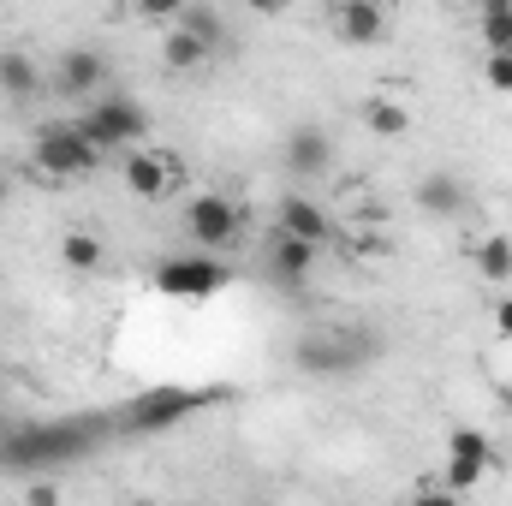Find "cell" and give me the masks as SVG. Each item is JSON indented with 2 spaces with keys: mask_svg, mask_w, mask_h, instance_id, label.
<instances>
[{
  "mask_svg": "<svg viewBox=\"0 0 512 506\" xmlns=\"http://www.w3.org/2000/svg\"><path fill=\"white\" fill-rule=\"evenodd\" d=\"M489 465H495V441H489L483 429H471V423L447 429V477H441L447 495H471Z\"/></svg>",
  "mask_w": 512,
  "mask_h": 506,
  "instance_id": "cell-10",
  "label": "cell"
},
{
  "mask_svg": "<svg viewBox=\"0 0 512 506\" xmlns=\"http://www.w3.org/2000/svg\"><path fill=\"white\" fill-rule=\"evenodd\" d=\"M215 399H227V393L221 387H149L114 411V429L120 435H161V429H179L185 417L209 411Z\"/></svg>",
  "mask_w": 512,
  "mask_h": 506,
  "instance_id": "cell-4",
  "label": "cell"
},
{
  "mask_svg": "<svg viewBox=\"0 0 512 506\" xmlns=\"http://www.w3.org/2000/svg\"><path fill=\"white\" fill-rule=\"evenodd\" d=\"M334 36L352 48L387 42V0H334Z\"/></svg>",
  "mask_w": 512,
  "mask_h": 506,
  "instance_id": "cell-15",
  "label": "cell"
},
{
  "mask_svg": "<svg viewBox=\"0 0 512 506\" xmlns=\"http://www.w3.org/2000/svg\"><path fill=\"white\" fill-rule=\"evenodd\" d=\"M376 358H382V334H376V328H346V322H334V328H310V334L292 340V364H298L304 376H358V370H370Z\"/></svg>",
  "mask_w": 512,
  "mask_h": 506,
  "instance_id": "cell-2",
  "label": "cell"
},
{
  "mask_svg": "<svg viewBox=\"0 0 512 506\" xmlns=\"http://www.w3.org/2000/svg\"><path fill=\"white\" fill-rule=\"evenodd\" d=\"M114 161H120V185H126L131 197H143V203L173 197L179 179H185V161H179L173 149H155V143H131Z\"/></svg>",
  "mask_w": 512,
  "mask_h": 506,
  "instance_id": "cell-7",
  "label": "cell"
},
{
  "mask_svg": "<svg viewBox=\"0 0 512 506\" xmlns=\"http://www.w3.org/2000/svg\"><path fill=\"white\" fill-rule=\"evenodd\" d=\"M102 161H114V155L102 143H90L78 120H48V126H36V137H30V173L48 179V185L90 179V173H102Z\"/></svg>",
  "mask_w": 512,
  "mask_h": 506,
  "instance_id": "cell-3",
  "label": "cell"
},
{
  "mask_svg": "<svg viewBox=\"0 0 512 506\" xmlns=\"http://www.w3.org/2000/svg\"><path fill=\"white\" fill-rule=\"evenodd\" d=\"M131 12H137L143 24H161V30H167V24L185 12V0H131Z\"/></svg>",
  "mask_w": 512,
  "mask_h": 506,
  "instance_id": "cell-23",
  "label": "cell"
},
{
  "mask_svg": "<svg viewBox=\"0 0 512 506\" xmlns=\"http://www.w3.org/2000/svg\"><path fill=\"white\" fill-rule=\"evenodd\" d=\"M411 197H417V209H423V215H435V221H459V215L471 209V185H465V173H453V167L423 173Z\"/></svg>",
  "mask_w": 512,
  "mask_h": 506,
  "instance_id": "cell-14",
  "label": "cell"
},
{
  "mask_svg": "<svg viewBox=\"0 0 512 506\" xmlns=\"http://www.w3.org/2000/svg\"><path fill=\"white\" fill-rule=\"evenodd\" d=\"M173 24H185V30H197L203 42H221V30H227V18H221L215 6H191V0H185V12H179Z\"/></svg>",
  "mask_w": 512,
  "mask_h": 506,
  "instance_id": "cell-21",
  "label": "cell"
},
{
  "mask_svg": "<svg viewBox=\"0 0 512 506\" xmlns=\"http://www.w3.org/2000/svg\"><path fill=\"white\" fill-rule=\"evenodd\" d=\"M316 262H322V245H310V239H292V233H268V245H262V280L268 286H280L286 298H304V286H310V274H316Z\"/></svg>",
  "mask_w": 512,
  "mask_h": 506,
  "instance_id": "cell-9",
  "label": "cell"
},
{
  "mask_svg": "<svg viewBox=\"0 0 512 506\" xmlns=\"http://www.w3.org/2000/svg\"><path fill=\"white\" fill-rule=\"evenodd\" d=\"M245 221H251L245 203H233L227 191H203L185 203V239L197 251H233L245 239Z\"/></svg>",
  "mask_w": 512,
  "mask_h": 506,
  "instance_id": "cell-6",
  "label": "cell"
},
{
  "mask_svg": "<svg viewBox=\"0 0 512 506\" xmlns=\"http://www.w3.org/2000/svg\"><path fill=\"white\" fill-rule=\"evenodd\" d=\"M24 501L48 506V501H60V489H54V483H30V489H24Z\"/></svg>",
  "mask_w": 512,
  "mask_h": 506,
  "instance_id": "cell-25",
  "label": "cell"
},
{
  "mask_svg": "<svg viewBox=\"0 0 512 506\" xmlns=\"http://www.w3.org/2000/svg\"><path fill=\"white\" fill-rule=\"evenodd\" d=\"M280 161H286V173H292L298 185L328 179V173H334V137H328L322 126H292V131H286Z\"/></svg>",
  "mask_w": 512,
  "mask_h": 506,
  "instance_id": "cell-12",
  "label": "cell"
},
{
  "mask_svg": "<svg viewBox=\"0 0 512 506\" xmlns=\"http://www.w3.org/2000/svg\"><path fill=\"white\" fill-rule=\"evenodd\" d=\"M209 54H215V42H203L197 30H185V24H167L161 30V66L167 72H203Z\"/></svg>",
  "mask_w": 512,
  "mask_h": 506,
  "instance_id": "cell-17",
  "label": "cell"
},
{
  "mask_svg": "<svg viewBox=\"0 0 512 506\" xmlns=\"http://www.w3.org/2000/svg\"><path fill=\"white\" fill-rule=\"evenodd\" d=\"M274 227L280 233H292V239H310V245H334V215L316 203V197H304V191H286L280 203H274Z\"/></svg>",
  "mask_w": 512,
  "mask_h": 506,
  "instance_id": "cell-13",
  "label": "cell"
},
{
  "mask_svg": "<svg viewBox=\"0 0 512 506\" xmlns=\"http://www.w3.org/2000/svg\"><path fill=\"white\" fill-rule=\"evenodd\" d=\"M42 90H48V72L36 66V54L0 48V96H6V102H36Z\"/></svg>",
  "mask_w": 512,
  "mask_h": 506,
  "instance_id": "cell-16",
  "label": "cell"
},
{
  "mask_svg": "<svg viewBox=\"0 0 512 506\" xmlns=\"http://www.w3.org/2000/svg\"><path fill=\"white\" fill-rule=\"evenodd\" d=\"M78 126H84L90 143H102L108 155H120V149H131V143L149 137V114H143V102L126 96V90H102V96L78 114Z\"/></svg>",
  "mask_w": 512,
  "mask_h": 506,
  "instance_id": "cell-5",
  "label": "cell"
},
{
  "mask_svg": "<svg viewBox=\"0 0 512 506\" xmlns=\"http://www.w3.org/2000/svg\"><path fill=\"white\" fill-rule=\"evenodd\" d=\"M358 120L370 137H405L411 131V114H405V102H393V96H370L364 108H358Z\"/></svg>",
  "mask_w": 512,
  "mask_h": 506,
  "instance_id": "cell-18",
  "label": "cell"
},
{
  "mask_svg": "<svg viewBox=\"0 0 512 506\" xmlns=\"http://www.w3.org/2000/svg\"><path fill=\"white\" fill-rule=\"evenodd\" d=\"M6 197H12V179H6V173H0V203H6Z\"/></svg>",
  "mask_w": 512,
  "mask_h": 506,
  "instance_id": "cell-27",
  "label": "cell"
},
{
  "mask_svg": "<svg viewBox=\"0 0 512 506\" xmlns=\"http://www.w3.org/2000/svg\"><path fill=\"white\" fill-rule=\"evenodd\" d=\"M471 268L489 280V286H501V280H512V239L507 233H495V239H483L477 251H471Z\"/></svg>",
  "mask_w": 512,
  "mask_h": 506,
  "instance_id": "cell-19",
  "label": "cell"
},
{
  "mask_svg": "<svg viewBox=\"0 0 512 506\" xmlns=\"http://www.w3.org/2000/svg\"><path fill=\"white\" fill-rule=\"evenodd\" d=\"M60 262H66L72 274H96V268L108 262V251H102L96 233H66V239H60Z\"/></svg>",
  "mask_w": 512,
  "mask_h": 506,
  "instance_id": "cell-20",
  "label": "cell"
},
{
  "mask_svg": "<svg viewBox=\"0 0 512 506\" xmlns=\"http://www.w3.org/2000/svg\"><path fill=\"white\" fill-rule=\"evenodd\" d=\"M114 429V411L96 417V411H78V417H48V423H6L0 429V471H66L78 459H90Z\"/></svg>",
  "mask_w": 512,
  "mask_h": 506,
  "instance_id": "cell-1",
  "label": "cell"
},
{
  "mask_svg": "<svg viewBox=\"0 0 512 506\" xmlns=\"http://www.w3.org/2000/svg\"><path fill=\"white\" fill-rule=\"evenodd\" d=\"M245 6H251L256 18H274V12H286V0H245Z\"/></svg>",
  "mask_w": 512,
  "mask_h": 506,
  "instance_id": "cell-26",
  "label": "cell"
},
{
  "mask_svg": "<svg viewBox=\"0 0 512 506\" xmlns=\"http://www.w3.org/2000/svg\"><path fill=\"white\" fill-rule=\"evenodd\" d=\"M227 280H233V268L221 262V251H191L155 262V292H167V298H215Z\"/></svg>",
  "mask_w": 512,
  "mask_h": 506,
  "instance_id": "cell-8",
  "label": "cell"
},
{
  "mask_svg": "<svg viewBox=\"0 0 512 506\" xmlns=\"http://www.w3.org/2000/svg\"><path fill=\"white\" fill-rule=\"evenodd\" d=\"M495 334H501V340H512V298H501V304H495Z\"/></svg>",
  "mask_w": 512,
  "mask_h": 506,
  "instance_id": "cell-24",
  "label": "cell"
},
{
  "mask_svg": "<svg viewBox=\"0 0 512 506\" xmlns=\"http://www.w3.org/2000/svg\"><path fill=\"white\" fill-rule=\"evenodd\" d=\"M483 84L495 96H512V48H489L483 54Z\"/></svg>",
  "mask_w": 512,
  "mask_h": 506,
  "instance_id": "cell-22",
  "label": "cell"
},
{
  "mask_svg": "<svg viewBox=\"0 0 512 506\" xmlns=\"http://www.w3.org/2000/svg\"><path fill=\"white\" fill-rule=\"evenodd\" d=\"M108 78H114V66H108L102 48H66L54 60V72H48V90L66 96V102H84V96H102Z\"/></svg>",
  "mask_w": 512,
  "mask_h": 506,
  "instance_id": "cell-11",
  "label": "cell"
}]
</instances>
